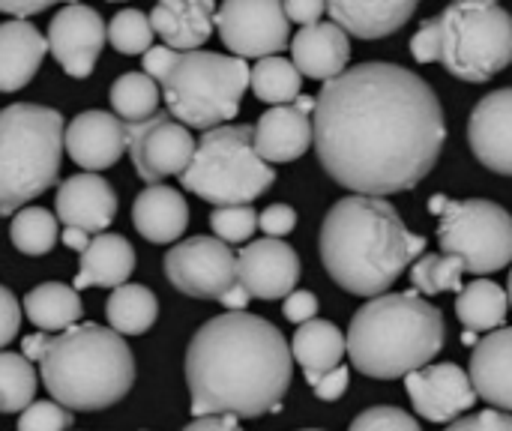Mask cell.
<instances>
[{
	"mask_svg": "<svg viewBox=\"0 0 512 431\" xmlns=\"http://www.w3.org/2000/svg\"><path fill=\"white\" fill-rule=\"evenodd\" d=\"M291 375V345L270 321L249 312L210 318L186 348V384L195 420H255L279 411Z\"/></svg>",
	"mask_w": 512,
	"mask_h": 431,
	"instance_id": "cell-2",
	"label": "cell"
},
{
	"mask_svg": "<svg viewBox=\"0 0 512 431\" xmlns=\"http://www.w3.org/2000/svg\"><path fill=\"white\" fill-rule=\"evenodd\" d=\"M249 291L243 288V285H237V288H231L225 297H222V306L228 309V312H246V306H249Z\"/></svg>",
	"mask_w": 512,
	"mask_h": 431,
	"instance_id": "cell-51",
	"label": "cell"
},
{
	"mask_svg": "<svg viewBox=\"0 0 512 431\" xmlns=\"http://www.w3.org/2000/svg\"><path fill=\"white\" fill-rule=\"evenodd\" d=\"M237 279L255 300H282L297 291L300 258L285 240H252L237 255Z\"/></svg>",
	"mask_w": 512,
	"mask_h": 431,
	"instance_id": "cell-16",
	"label": "cell"
},
{
	"mask_svg": "<svg viewBox=\"0 0 512 431\" xmlns=\"http://www.w3.org/2000/svg\"><path fill=\"white\" fill-rule=\"evenodd\" d=\"M48 342H51V336H45V333L27 336V339L21 342V357H24V360H39V363H42V357H45V348H48Z\"/></svg>",
	"mask_w": 512,
	"mask_h": 431,
	"instance_id": "cell-50",
	"label": "cell"
},
{
	"mask_svg": "<svg viewBox=\"0 0 512 431\" xmlns=\"http://www.w3.org/2000/svg\"><path fill=\"white\" fill-rule=\"evenodd\" d=\"M57 219L66 228H78L84 234H102L117 216V192L99 174H75L57 189Z\"/></svg>",
	"mask_w": 512,
	"mask_h": 431,
	"instance_id": "cell-19",
	"label": "cell"
},
{
	"mask_svg": "<svg viewBox=\"0 0 512 431\" xmlns=\"http://www.w3.org/2000/svg\"><path fill=\"white\" fill-rule=\"evenodd\" d=\"M456 315L471 333H495L510 315V297L498 282L477 279L456 294Z\"/></svg>",
	"mask_w": 512,
	"mask_h": 431,
	"instance_id": "cell-30",
	"label": "cell"
},
{
	"mask_svg": "<svg viewBox=\"0 0 512 431\" xmlns=\"http://www.w3.org/2000/svg\"><path fill=\"white\" fill-rule=\"evenodd\" d=\"M24 315L39 333H63L78 324L84 306L75 288L60 282H42L24 294Z\"/></svg>",
	"mask_w": 512,
	"mask_h": 431,
	"instance_id": "cell-28",
	"label": "cell"
},
{
	"mask_svg": "<svg viewBox=\"0 0 512 431\" xmlns=\"http://www.w3.org/2000/svg\"><path fill=\"white\" fill-rule=\"evenodd\" d=\"M210 225L216 240L222 243H246L258 228V213L252 207H216L210 213Z\"/></svg>",
	"mask_w": 512,
	"mask_h": 431,
	"instance_id": "cell-38",
	"label": "cell"
},
{
	"mask_svg": "<svg viewBox=\"0 0 512 431\" xmlns=\"http://www.w3.org/2000/svg\"><path fill=\"white\" fill-rule=\"evenodd\" d=\"M348 431H423L417 426V420L402 411V408H390V405H378L363 411Z\"/></svg>",
	"mask_w": 512,
	"mask_h": 431,
	"instance_id": "cell-39",
	"label": "cell"
},
{
	"mask_svg": "<svg viewBox=\"0 0 512 431\" xmlns=\"http://www.w3.org/2000/svg\"><path fill=\"white\" fill-rule=\"evenodd\" d=\"M45 9H48V0L45 3H0V12L12 15V21H27L30 15H39Z\"/></svg>",
	"mask_w": 512,
	"mask_h": 431,
	"instance_id": "cell-49",
	"label": "cell"
},
{
	"mask_svg": "<svg viewBox=\"0 0 512 431\" xmlns=\"http://www.w3.org/2000/svg\"><path fill=\"white\" fill-rule=\"evenodd\" d=\"M108 99H111V108H114L117 120H123V123H144V120L159 114L162 90H159V84L150 75H144L138 69V72L120 75L111 84V96Z\"/></svg>",
	"mask_w": 512,
	"mask_h": 431,
	"instance_id": "cell-32",
	"label": "cell"
},
{
	"mask_svg": "<svg viewBox=\"0 0 512 431\" xmlns=\"http://www.w3.org/2000/svg\"><path fill=\"white\" fill-rule=\"evenodd\" d=\"M195 147L198 141L192 132L168 111H159L144 123H126V153L147 186H159L165 177L183 174L192 165Z\"/></svg>",
	"mask_w": 512,
	"mask_h": 431,
	"instance_id": "cell-13",
	"label": "cell"
},
{
	"mask_svg": "<svg viewBox=\"0 0 512 431\" xmlns=\"http://www.w3.org/2000/svg\"><path fill=\"white\" fill-rule=\"evenodd\" d=\"M108 42L120 54H147L153 48V24L141 9H120L108 24Z\"/></svg>",
	"mask_w": 512,
	"mask_h": 431,
	"instance_id": "cell-37",
	"label": "cell"
},
{
	"mask_svg": "<svg viewBox=\"0 0 512 431\" xmlns=\"http://www.w3.org/2000/svg\"><path fill=\"white\" fill-rule=\"evenodd\" d=\"M153 33L171 51H201L216 24V6L210 0H165L150 12Z\"/></svg>",
	"mask_w": 512,
	"mask_h": 431,
	"instance_id": "cell-23",
	"label": "cell"
},
{
	"mask_svg": "<svg viewBox=\"0 0 512 431\" xmlns=\"http://www.w3.org/2000/svg\"><path fill=\"white\" fill-rule=\"evenodd\" d=\"M414 12H417L414 0H369V3L333 0V3H327L330 21L360 39H384V36L402 30Z\"/></svg>",
	"mask_w": 512,
	"mask_h": 431,
	"instance_id": "cell-24",
	"label": "cell"
},
{
	"mask_svg": "<svg viewBox=\"0 0 512 431\" xmlns=\"http://www.w3.org/2000/svg\"><path fill=\"white\" fill-rule=\"evenodd\" d=\"M60 240L69 246V249H75V252H84L87 246H90V234H84V231H78V228H66L63 234H60Z\"/></svg>",
	"mask_w": 512,
	"mask_h": 431,
	"instance_id": "cell-52",
	"label": "cell"
},
{
	"mask_svg": "<svg viewBox=\"0 0 512 431\" xmlns=\"http://www.w3.org/2000/svg\"><path fill=\"white\" fill-rule=\"evenodd\" d=\"M405 390L417 414L429 423H456L468 417L480 399L471 378L456 363H435L411 372L405 378Z\"/></svg>",
	"mask_w": 512,
	"mask_h": 431,
	"instance_id": "cell-15",
	"label": "cell"
},
{
	"mask_svg": "<svg viewBox=\"0 0 512 431\" xmlns=\"http://www.w3.org/2000/svg\"><path fill=\"white\" fill-rule=\"evenodd\" d=\"M345 351H348L345 333L336 324L321 321V318L297 327V336L291 342V354L303 366L306 375H327V372L339 369Z\"/></svg>",
	"mask_w": 512,
	"mask_h": 431,
	"instance_id": "cell-29",
	"label": "cell"
},
{
	"mask_svg": "<svg viewBox=\"0 0 512 431\" xmlns=\"http://www.w3.org/2000/svg\"><path fill=\"white\" fill-rule=\"evenodd\" d=\"M507 297H510V306H512V270H510V288H507Z\"/></svg>",
	"mask_w": 512,
	"mask_h": 431,
	"instance_id": "cell-54",
	"label": "cell"
},
{
	"mask_svg": "<svg viewBox=\"0 0 512 431\" xmlns=\"http://www.w3.org/2000/svg\"><path fill=\"white\" fill-rule=\"evenodd\" d=\"M72 414L57 402H33L18 417V431H69Z\"/></svg>",
	"mask_w": 512,
	"mask_h": 431,
	"instance_id": "cell-40",
	"label": "cell"
},
{
	"mask_svg": "<svg viewBox=\"0 0 512 431\" xmlns=\"http://www.w3.org/2000/svg\"><path fill=\"white\" fill-rule=\"evenodd\" d=\"M462 342H465V345H477V333H471V330H465V336H462Z\"/></svg>",
	"mask_w": 512,
	"mask_h": 431,
	"instance_id": "cell-53",
	"label": "cell"
},
{
	"mask_svg": "<svg viewBox=\"0 0 512 431\" xmlns=\"http://www.w3.org/2000/svg\"><path fill=\"white\" fill-rule=\"evenodd\" d=\"M324 12H327V3H321V0H288V3H285L288 21H297V24H303V27L318 24Z\"/></svg>",
	"mask_w": 512,
	"mask_h": 431,
	"instance_id": "cell-46",
	"label": "cell"
},
{
	"mask_svg": "<svg viewBox=\"0 0 512 431\" xmlns=\"http://www.w3.org/2000/svg\"><path fill=\"white\" fill-rule=\"evenodd\" d=\"M249 87L261 102L276 105H291L300 99V87H303V75L297 72L294 60L285 57H264L252 66L249 75Z\"/></svg>",
	"mask_w": 512,
	"mask_h": 431,
	"instance_id": "cell-33",
	"label": "cell"
},
{
	"mask_svg": "<svg viewBox=\"0 0 512 431\" xmlns=\"http://www.w3.org/2000/svg\"><path fill=\"white\" fill-rule=\"evenodd\" d=\"M294 225H297V210L288 204H270L264 213H258V228L273 240L288 237L294 231Z\"/></svg>",
	"mask_w": 512,
	"mask_h": 431,
	"instance_id": "cell-41",
	"label": "cell"
},
{
	"mask_svg": "<svg viewBox=\"0 0 512 431\" xmlns=\"http://www.w3.org/2000/svg\"><path fill=\"white\" fill-rule=\"evenodd\" d=\"M63 141L66 123L54 108L15 102L0 111V216H15L54 186Z\"/></svg>",
	"mask_w": 512,
	"mask_h": 431,
	"instance_id": "cell-7",
	"label": "cell"
},
{
	"mask_svg": "<svg viewBox=\"0 0 512 431\" xmlns=\"http://www.w3.org/2000/svg\"><path fill=\"white\" fill-rule=\"evenodd\" d=\"M39 375L51 399L66 411H105L132 390L135 357L114 330L75 324L51 336Z\"/></svg>",
	"mask_w": 512,
	"mask_h": 431,
	"instance_id": "cell-5",
	"label": "cell"
},
{
	"mask_svg": "<svg viewBox=\"0 0 512 431\" xmlns=\"http://www.w3.org/2000/svg\"><path fill=\"white\" fill-rule=\"evenodd\" d=\"M282 312H285V318L291 324L303 327V324L315 321V315H318V297L312 291H294L291 297H285V309Z\"/></svg>",
	"mask_w": 512,
	"mask_h": 431,
	"instance_id": "cell-45",
	"label": "cell"
},
{
	"mask_svg": "<svg viewBox=\"0 0 512 431\" xmlns=\"http://www.w3.org/2000/svg\"><path fill=\"white\" fill-rule=\"evenodd\" d=\"M447 431H512V414H504V411L468 414V417L450 423V429Z\"/></svg>",
	"mask_w": 512,
	"mask_h": 431,
	"instance_id": "cell-43",
	"label": "cell"
},
{
	"mask_svg": "<svg viewBox=\"0 0 512 431\" xmlns=\"http://www.w3.org/2000/svg\"><path fill=\"white\" fill-rule=\"evenodd\" d=\"M468 141L489 171L512 177V87L495 90L474 105Z\"/></svg>",
	"mask_w": 512,
	"mask_h": 431,
	"instance_id": "cell-18",
	"label": "cell"
},
{
	"mask_svg": "<svg viewBox=\"0 0 512 431\" xmlns=\"http://www.w3.org/2000/svg\"><path fill=\"white\" fill-rule=\"evenodd\" d=\"M135 270V249L120 234H99L81 252V270L72 288H123Z\"/></svg>",
	"mask_w": 512,
	"mask_h": 431,
	"instance_id": "cell-27",
	"label": "cell"
},
{
	"mask_svg": "<svg viewBox=\"0 0 512 431\" xmlns=\"http://www.w3.org/2000/svg\"><path fill=\"white\" fill-rule=\"evenodd\" d=\"M429 207L441 216V252L459 258L468 273L486 276L512 264V216L501 204L432 198Z\"/></svg>",
	"mask_w": 512,
	"mask_h": 431,
	"instance_id": "cell-10",
	"label": "cell"
},
{
	"mask_svg": "<svg viewBox=\"0 0 512 431\" xmlns=\"http://www.w3.org/2000/svg\"><path fill=\"white\" fill-rule=\"evenodd\" d=\"M417 63H441L450 75L483 84L512 63V15L492 0H465L423 21L411 39Z\"/></svg>",
	"mask_w": 512,
	"mask_h": 431,
	"instance_id": "cell-6",
	"label": "cell"
},
{
	"mask_svg": "<svg viewBox=\"0 0 512 431\" xmlns=\"http://www.w3.org/2000/svg\"><path fill=\"white\" fill-rule=\"evenodd\" d=\"M183 431H243L237 417H198Z\"/></svg>",
	"mask_w": 512,
	"mask_h": 431,
	"instance_id": "cell-48",
	"label": "cell"
},
{
	"mask_svg": "<svg viewBox=\"0 0 512 431\" xmlns=\"http://www.w3.org/2000/svg\"><path fill=\"white\" fill-rule=\"evenodd\" d=\"M255 129L225 123L201 135L192 165L180 174L183 189L216 207H252L273 183L276 171L255 153Z\"/></svg>",
	"mask_w": 512,
	"mask_h": 431,
	"instance_id": "cell-9",
	"label": "cell"
},
{
	"mask_svg": "<svg viewBox=\"0 0 512 431\" xmlns=\"http://www.w3.org/2000/svg\"><path fill=\"white\" fill-rule=\"evenodd\" d=\"M108 39V24L93 6L69 3L48 24V51L72 78H87Z\"/></svg>",
	"mask_w": 512,
	"mask_h": 431,
	"instance_id": "cell-14",
	"label": "cell"
},
{
	"mask_svg": "<svg viewBox=\"0 0 512 431\" xmlns=\"http://www.w3.org/2000/svg\"><path fill=\"white\" fill-rule=\"evenodd\" d=\"M468 378L492 411L512 414V327H501L474 345Z\"/></svg>",
	"mask_w": 512,
	"mask_h": 431,
	"instance_id": "cell-22",
	"label": "cell"
},
{
	"mask_svg": "<svg viewBox=\"0 0 512 431\" xmlns=\"http://www.w3.org/2000/svg\"><path fill=\"white\" fill-rule=\"evenodd\" d=\"M216 30L234 57H279L291 42V21L276 0H228L216 9Z\"/></svg>",
	"mask_w": 512,
	"mask_h": 431,
	"instance_id": "cell-12",
	"label": "cell"
},
{
	"mask_svg": "<svg viewBox=\"0 0 512 431\" xmlns=\"http://www.w3.org/2000/svg\"><path fill=\"white\" fill-rule=\"evenodd\" d=\"M465 264L453 255H423L411 267V282L423 294H441V291H462Z\"/></svg>",
	"mask_w": 512,
	"mask_h": 431,
	"instance_id": "cell-36",
	"label": "cell"
},
{
	"mask_svg": "<svg viewBox=\"0 0 512 431\" xmlns=\"http://www.w3.org/2000/svg\"><path fill=\"white\" fill-rule=\"evenodd\" d=\"M36 372L30 360L21 354H0V411L21 414L33 405L36 396Z\"/></svg>",
	"mask_w": 512,
	"mask_h": 431,
	"instance_id": "cell-35",
	"label": "cell"
},
{
	"mask_svg": "<svg viewBox=\"0 0 512 431\" xmlns=\"http://www.w3.org/2000/svg\"><path fill=\"white\" fill-rule=\"evenodd\" d=\"M315 99L300 96L291 105H276L258 117L252 126V144L255 153L273 165V162H294L315 144V123H312Z\"/></svg>",
	"mask_w": 512,
	"mask_h": 431,
	"instance_id": "cell-17",
	"label": "cell"
},
{
	"mask_svg": "<svg viewBox=\"0 0 512 431\" xmlns=\"http://www.w3.org/2000/svg\"><path fill=\"white\" fill-rule=\"evenodd\" d=\"M345 348L354 369L366 378H408L441 354L444 315L417 291L381 294L354 312Z\"/></svg>",
	"mask_w": 512,
	"mask_h": 431,
	"instance_id": "cell-4",
	"label": "cell"
},
{
	"mask_svg": "<svg viewBox=\"0 0 512 431\" xmlns=\"http://www.w3.org/2000/svg\"><path fill=\"white\" fill-rule=\"evenodd\" d=\"M318 249L339 288L375 300L423 255L426 240L408 231L387 198L345 195L324 216Z\"/></svg>",
	"mask_w": 512,
	"mask_h": 431,
	"instance_id": "cell-3",
	"label": "cell"
},
{
	"mask_svg": "<svg viewBox=\"0 0 512 431\" xmlns=\"http://www.w3.org/2000/svg\"><path fill=\"white\" fill-rule=\"evenodd\" d=\"M132 225L150 243H174L189 225V204L183 192L171 186H147L132 204Z\"/></svg>",
	"mask_w": 512,
	"mask_h": 431,
	"instance_id": "cell-25",
	"label": "cell"
},
{
	"mask_svg": "<svg viewBox=\"0 0 512 431\" xmlns=\"http://www.w3.org/2000/svg\"><path fill=\"white\" fill-rule=\"evenodd\" d=\"M291 54H294V66L300 75L327 84L348 69L351 39L339 24L318 21V24L297 30V36L291 39Z\"/></svg>",
	"mask_w": 512,
	"mask_h": 431,
	"instance_id": "cell-21",
	"label": "cell"
},
{
	"mask_svg": "<svg viewBox=\"0 0 512 431\" xmlns=\"http://www.w3.org/2000/svg\"><path fill=\"white\" fill-rule=\"evenodd\" d=\"M315 150L345 189L384 198L429 177L447 141L432 84L396 63H360L315 99Z\"/></svg>",
	"mask_w": 512,
	"mask_h": 431,
	"instance_id": "cell-1",
	"label": "cell"
},
{
	"mask_svg": "<svg viewBox=\"0 0 512 431\" xmlns=\"http://www.w3.org/2000/svg\"><path fill=\"white\" fill-rule=\"evenodd\" d=\"M306 381L312 384V393L321 402H336V399H342L348 393V381L351 378H348V369L339 366V369H333L327 375H306Z\"/></svg>",
	"mask_w": 512,
	"mask_h": 431,
	"instance_id": "cell-42",
	"label": "cell"
},
{
	"mask_svg": "<svg viewBox=\"0 0 512 431\" xmlns=\"http://www.w3.org/2000/svg\"><path fill=\"white\" fill-rule=\"evenodd\" d=\"M165 276L168 282L198 300H219L240 285L237 279V255L228 243L216 237H189L171 246L165 255Z\"/></svg>",
	"mask_w": 512,
	"mask_h": 431,
	"instance_id": "cell-11",
	"label": "cell"
},
{
	"mask_svg": "<svg viewBox=\"0 0 512 431\" xmlns=\"http://www.w3.org/2000/svg\"><path fill=\"white\" fill-rule=\"evenodd\" d=\"M252 69L234 54L186 51L174 54L171 69L159 81L168 114L186 129H216L234 120L249 87Z\"/></svg>",
	"mask_w": 512,
	"mask_h": 431,
	"instance_id": "cell-8",
	"label": "cell"
},
{
	"mask_svg": "<svg viewBox=\"0 0 512 431\" xmlns=\"http://www.w3.org/2000/svg\"><path fill=\"white\" fill-rule=\"evenodd\" d=\"M303 431H321V429H303Z\"/></svg>",
	"mask_w": 512,
	"mask_h": 431,
	"instance_id": "cell-55",
	"label": "cell"
},
{
	"mask_svg": "<svg viewBox=\"0 0 512 431\" xmlns=\"http://www.w3.org/2000/svg\"><path fill=\"white\" fill-rule=\"evenodd\" d=\"M48 39L30 21L0 24V93L21 90L42 66Z\"/></svg>",
	"mask_w": 512,
	"mask_h": 431,
	"instance_id": "cell-26",
	"label": "cell"
},
{
	"mask_svg": "<svg viewBox=\"0 0 512 431\" xmlns=\"http://www.w3.org/2000/svg\"><path fill=\"white\" fill-rule=\"evenodd\" d=\"M18 327H21V306L15 294L0 285V348H6L18 336Z\"/></svg>",
	"mask_w": 512,
	"mask_h": 431,
	"instance_id": "cell-44",
	"label": "cell"
},
{
	"mask_svg": "<svg viewBox=\"0 0 512 431\" xmlns=\"http://www.w3.org/2000/svg\"><path fill=\"white\" fill-rule=\"evenodd\" d=\"M174 54L177 51H171V48H165V45H153L144 57H141V66H144V75H150L156 84L165 78V72L171 69V63H174Z\"/></svg>",
	"mask_w": 512,
	"mask_h": 431,
	"instance_id": "cell-47",
	"label": "cell"
},
{
	"mask_svg": "<svg viewBox=\"0 0 512 431\" xmlns=\"http://www.w3.org/2000/svg\"><path fill=\"white\" fill-rule=\"evenodd\" d=\"M66 150L78 168L96 174L126 153V123L108 111H84L66 126Z\"/></svg>",
	"mask_w": 512,
	"mask_h": 431,
	"instance_id": "cell-20",
	"label": "cell"
},
{
	"mask_svg": "<svg viewBox=\"0 0 512 431\" xmlns=\"http://www.w3.org/2000/svg\"><path fill=\"white\" fill-rule=\"evenodd\" d=\"M159 303L156 294L144 285H123L111 291L105 303V318L117 336H141L156 324Z\"/></svg>",
	"mask_w": 512,
	"mask_h": 431,
	"instance_id": "cell-31",
	"label": "cell"
},
{
	"mask_svg": "<svg viewBox=\"0 0 512 431\" xmlns=\"http://www.w3.org/2000/svg\"><path fill=\"white\" fill-rule=\"evenodd\" d=\"M9 237H12V246L24 255H33V258L48 255L54 243L60 240L57 216L48 213L45 207H24L12 216Z\"/></svg>",
	"mask_w": 512,
	"mask_h": 431,
	"instance_id": "cell-34",
	"label": "cell"
}]
</instances>
